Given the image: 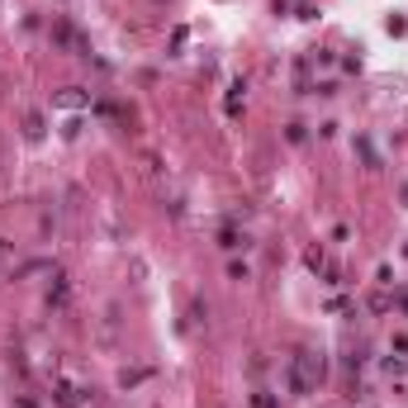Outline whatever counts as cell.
Returning <instances> with one entry per match:
<instances>
[{
	"instance_id": "6da1fadb",
	"label": "cell",
	"mask_w": 408,
	"mask_h": 408,
	"mask_svg": "<svg viewBox=\"0 0 408 408\" xmlns=\"http://www.w3.org/2000/svg\"><path fill=\"white\" fill-rule=\"evenodd\" d=\"M318 375H323V361L309 356V351H299L295 361H290V390H295V394H309L318 385Z\"/></svg>"
}]
</instances>
